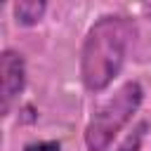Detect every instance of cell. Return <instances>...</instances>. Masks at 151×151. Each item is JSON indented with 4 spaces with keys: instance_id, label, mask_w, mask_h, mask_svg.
Masks as SVG:
<instances>
[{
    "instance_id": "cell-1",
    "label": "cell",
    "mask_w": 151,
    "mask_h": 151,
    "mask_svg": "<svg viewBox=\"0 0 151 151\" xmlns=\"http://www.w3.org/2000/svg\"><path fill=\"white\" fill-rule=\"evenodd\" d=\"M137 24L127 14H101L80 45V80L92 94L104 92L123 71Z\"/></svg>"
},
{
    "instance_id": "cell-2",
    "label": "cell",
    "mask_w": 151,
    "mask_h": 151,
    "mask_svg": "<svg viewBox=\"0 0 151 151\" xmlns=\"http://www.w3.org/2000/svg\"><path fill=\"white\" fill-rule=\"evenodd\" d=\"M144 101V87L139 80H125L113 94L99 101L83 130V142L87 151H106L118 132L134 118Z\"/></svg>"
},
{
    "instance_id": "cell-3",
    "label": "cell",
    "mask_w": 151,
    "mask_h": 151,
    "mask_svg": "<svg viewBox=\"0 0 151 151\" xmlns=\"http://www.w3.org/2000/svg\"><path fill=\"white\" fill-rule=\"evenodd\" d=\"M26 90V59L19 50L5 47L0 54V113L7 118Z\"/></svg>"
},
{
    "instance_id": "cell-4",
    "label": "cell",
    "mask_w": 151,
    "mask_h": 151,
    "mask_svg": "<svg viewBox=\"0 0 151 151\" xmlns=\"http://www.w3.org/2000/svg\"><path fill=\"white\" fill-rule=\"evenodd\" d=\"M47 12V2L45 0H17L12 5V14H14V21L19 26H35L42 21Z\"/></svg>"
},
{
    "instance_id": "cell-5",
    "label": "cell",
    "mask_w": 151,
    "mask_h": 151,
    "mask_svg": "<svg viewBox=\"0 0 151 151\" xmlns=\"http://www.w3.org/2000/svg\"><path fill=\"white\" fill-rule=\"evenodd\" d=\"M146 130H149V123H146V120H139V123L132 127V132H127V137H125L113 151H142Z\"/></svg>"
},
{
    "instance_id": "cell-6",
    "label": "cell",
    "mask_w": 151,
    "mask_h": 151,
    "mask_svg": "<svg viewBox=\"0 0 151 151\" xmlns=\"http://www.w3.org/2000/svg\"><path fill=\"white\" fill-rule=\"evenodd\" d=\"M24 151H61L59 139H35L24 146Z\"/></svg>"
},
{
    "instance_id": "cell-7",
    "label": "cell",
    "mask_w": 151,
    "mask_h": 151,
    "mask_svg": "<svg viewBox=\"0 0 151 151\" xmlns=\"http://www.w3.org/2000/svg\"><path fill=\"white\" fill-rule=\"evenodd\" d=\"M142 12H144L146 17H151V5H142Z\"/></svg>"
}]
</instances>
